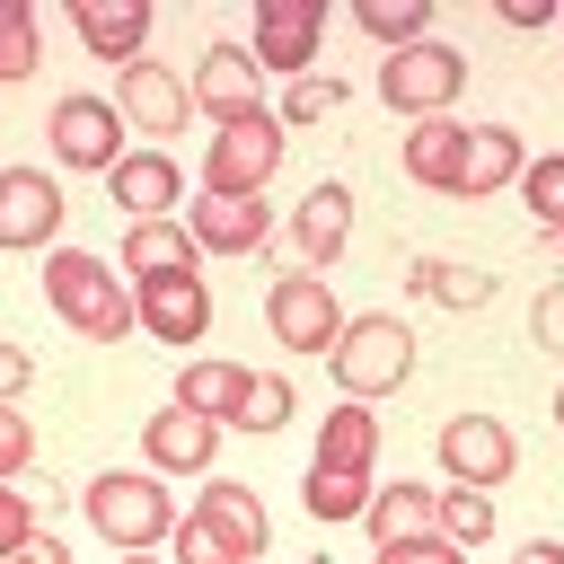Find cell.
I'll return each mask as SVG.
<instances>
[{"label": "cell", "mask_w": 564, "mask_h": 564, "mask_svg": "<svg viewBox=\"0 0 564 564\" xmlns=\"http://www.w3.org/2000/svg\"><path fill=\"white\" fill-rule=\"evenodd\" d=\"M79 502H88V529H97L115 555H150V546L176 538V520H185L159 467H97Z\"/></svg>", "instance_id": "cell-1"}, {"label": "cell", "mask_w": 564, "mask_h": 564, "mask_svg": "<svg viewBox=\"0 0 564 564\" xmlns=\"http://www.w3.org/2000/svg\"><path fill=\"white\" fill-rule=\"evenodd\" d=\"M44 300H53V317H62L70 335H88V344H123V335L141 326L132 282H115V264H106V256H79V247H53V256H44Z\"/></svg>", "instance_id": "cell-2"}, {"label": "cell", "mask_w": 564, "mask_h": 564, "mask_svg": "<svg viewBox=\"0 0 564 564\" xmlns=\"http://www.w3.org/2000/svg\"><path fill=\"white\" fill-rule=\"evenodd\" d=\"M326 370H335V388L344 397H361V405H379L388 388H405V370H414V335H405V317H344V335L326 344Z\"/></svg>", "instance_id": "cell-3"}, {"label": "cell", "mask_w": 564, "mask_h": 564, "mask_svg": "<svg viewBox=\"0 0 564 564\" xmlns=\"http://www.w3.org/2000/svg\"><path fill=\"white\" fill-rule=\"evenodd\" d=\"M282 115L264 106V115H238V123H212V150H203V194H229V203H247V194H264V176L282 167Z\"/></svg>", "instance_id": "cell-4"}, {"label": "cell", "mask_w": 564, "mask_h": 564, "mask_svg": "<svg viewBox=\"0 0 564 564\" xmlns=\"http://www.w3.org/2000/svg\"><path fill=\"white\" fill-rule=\"evenodd\" d=\"M458 88H467V53H458V44H441V35H423V44H405V53H388V62H379V97H388L405 123L449 115V106H458Z\"/></svg>", "instance_id": "cell-5"}, {"label": "cell", "mask_w": 564, "mask_h": 564, "mask_svg": "<svg viewBox=\"0 0 564 564\" xmlns=\"http://www.w3.org/2000/svg\"><path fill=\"white\" fill-rule=\"evenodd\" d=\"M44 132H53V159L79 167V176H115V159H123V115H115V97H62V106L44 115Z\"/></svg>", "instance_id": "cell-6"}, {"label": "cell", "mask_w": 564, "mask_h": 564, "mask_svg": "<svg viewBox=\"0 0 564 564\" xmlns=\"http://www.w3.org/2000/svg\"><path fill=\"white\" fill-rule=\"evenodd\" d=\"M432 449H441V476H449V485H476V494H494V485L520 467V441H511V423H494V414H449Z\"/></svg>", "instance_id": "cell-7"}, {"label": "cell", "mask_w": 564, "mask_h": 564, "mask_svg": "<svg viewBox=\"0 0 564 564\" xmlns=\"http://www.w3.org/2000/svg\"><path fill=\"white\" fill-rule=\"evenodd\" d=\"M317 35H326V9H317V0H256L247 53H256V70H282V88H291V79H308Z\"/></svg>", "instance_id": "cell-8"}, {"label": "cell", "mask_w": 564, "mask_h": 564, "mask_svg": "<svg viewBox=\"0 0 564 564\" xmlns=\"http://www.w3.org/2000/svg\"><path fill=\"white\" fill-rule=\"evenodd\" d=\"M264 326H273L282 352H326V344L344 335V308H335V291H326L317 273H282V282L264 291Z\"/></svg>", "instance_id": "cell-9"}, {"label": "cell", "mask_w": 564, "mask_h": 564, "mask_svg": "<svg viewBox=\"0 0 564 564\" xmlns=\"http://www.w3.org/2000/svg\"><path fill=\"white\" fill-rule=\"evenodd\" d=\"M115 115H123V132H150V141H167L185 115H194V88L167 70V62H132V70H115Z\"/></svg>", "instance_id": "cell-10"}, {"label": "cell", "mask_w": 564, "mask_h": 564, "mask_svg": "<svg viewBox=\"0 0 564 564\" xmlns=\"http://www.w3.org/2000/svg\"><path fill=\"white\" fill-rule=\"evenodd\" d=\"M132 308H141V335H159V344H176V352L212 335V282H203V273L132 282Z\"/></svg>", "instance_id": "cell-11"}, {"label": "cell", "mask_w": 564, "mask_h": 564, "mask_svg": "<svg viewBox=\"0 0 564 564\" xmlns=\"http://www.w3.org/2000/svg\"><path fill=\"white\" fill-rule=\"evenodd\" d=\"M194 106L212 123H238V115H264V70L247 44H203L194 53Z\"/></svg>", "instance_id": "cell-12"}, {"label": "cell", "mask_w": 564, "mask_h": 564, "mask_svg": "<svg viewBox=\"0 0 564 564\" xmlns=\"http://www.w3.org/2000/svg\"><path fill=\"white\" fill-rule=\"evenodd\" d=\"M53 229H62V185H53V167H0V256L53 247Z\"/></svg>", "instance_id": "cell-13"}, {"label": "cell", "mask_w": 564, "mask_h": 564, "mask_svg": "<svg viewBox=\"0 0 564 564\" xmlns=\"http://www.w3.org/2000/svg\"><path fill=\"white\" fill-rule=\"evenodd\" d=\"M70 26H79V44H88L97 62H115V70H132V62L150 53V0H70Z\"/></svg>", "instance_id": "cell-14"}, {"label": "cell", "mask_w": 564, "mask_h": 564, "mask_svg": "<svg viewBox=\"0 0 564 564\" xmlns=\"http://www.w3.org/2000/svg\"><path fill=\"white\" fill-rule=\"evenodd\" d=\"M212 449H220V423H203V414H185V405H159V414L141 423V458H150L159 476H212Z\"/></svg>", "instance_id": "cell-15"}, {"label": "cell", "mask_w": 564, "mask_h": 564, "mask_svg": "<svg viewBox=\"0 0 564 564\" xmlns=\"http://www.w3.org/2000/svg\"><path fill=\"white\" fill-rule=\"evenodd\" d=\"M185 229H194V247H212V256H256V247L273 238V212H264V194H247V203L203 194V203L185 212Z\"/></svg>", "instance_id": "cell-16"}, {"label": "cell", "mask_w": 564, "mask_h": 564, "mask_svg": "<svg viewBox=\"0 0 564 564\" xmlns=\"http://www.w3.org/2000/svg\"><path fill=\"white\" fill-rule=\"evenodd\" d=\"M291 238H300V256H308V273L317 264H335L344 247H352V185H308L300 194V212H291Z\"/></svg>", "instance_id": "cell-17"}, {"label": "cell", "mask_w": 564, "mask_h": 564, "mask_svg": "<svg viewBox=\"0 0 564 564\" xmlns=\"http://www.w3.org/2000/svg\"><path fill=\"white\" fill-rule=\"evenodd\" d=\"M458 167H467V123H458V115H423V123H405V176H414V185L458 194Z\"/></svg>", "instance_id": "cell-18"}, {"label": "cell", "mask_w": 564, "mask_h": 564, "mask_svg": "<svg viewBox=\"0 0 564 564\" xmlns=\"http://www.w3.org/2000/svg\"><path fill=\"white\" fill-rule=\"evenodd\" d=\"M520 167H529V150H520L511 123H467V167H458V194H467V203L520 185Z\"/></svg>", "instance_id": "cell-19"}, {"label": "cell", "mask_w": 564, "mask_h": 564, "mask_svg": "<svg viewBox=\"0 0 564 564\" xmlns=\"http://www.w3.org/2000/svg\"><path fill=\"white\" fill-rule=\"evenodd\" d=\"M106 185H115V212H132V220H167L176 212V159H159V150H123Z\"/></svg>", "instance_id": "cell-20"}, {"label": "cell", "mask_w": 564, "mask_h": 564, "mask_svg": "<svg viewBox=\"0 0 564 564\" xmlns=\"http://www.w3.org/2000/svg\"><path fill=\"white\" fill-rule=\"evenodd\" d=\"M194 229L185 220H132L123 229V273L132 282H159V273H194Z\"/></svg>", "instance_id": "cell-21"}, {"label": "cell", "mask_w": 564, "mask_h": 564, "mask_svg": "<svg viewBox=\"0 0 564 564\" xmlns=\"http://www.w3.org/2000/svg\"><path fill=\"white\" fill-rule=\"evenodd\" d=\"M247 379H256V370H238V361H185L167 405H185V414H203V423H220V432H229V423H238V397H247Z\"/></svg>", "instance_id": "cell-22"}, {"label": "cell", "mask_w": 564, "mask_h": 564, "mask_svg": "<svg viewBox=\"0 0 564 564\" xmlns=\"http://www.w3.org/2000/svg\"><path fill=\"white\" fill-rule=\"evenodd\" d=\"M405 291H423L432 308H494V273L485 264H458V256H414Z\"/></svg>", "instance_id": "cell-23"}, {"label": "cell", "mask_w": 564, "mask_h": 564, "mask_svg": "<svg viewBox=\"0 0 564 564\" xmlns=\"http://www.w3.org/2000/svg\"><path fill=\"white\" fill-rule=\"evenodd\" d=\"M194 511H203L220 538H238V555H247V564L264 555V502H256V485H238V476H212Z\"/></svg>", "instance_id": "cell-24"}, {"label": "cell", "mask_w": 564, "mask_h": 564, "mask_svg": "<svg viewBox=\"0 0 564 564\" xmlns=\"http://www.w3.org/2000/svg\"><path fill=\"white\" fill-rule=\"evenodd\" d=\"M379 458V414L361 397H335V414L317 423V467H370Z\"/></svg>", "instance_id": "cell-25"}, {"label": "cell", "mask_w": 564, "mask_h": 564, "mask_svg": "<svg viewBox=\"0 0 564 564\" xmlns=\"http://www.w3.org/2000/svg\"><path fill=\"white\" fill-rule=\"evenodd\" d=\"M370 546H397V538H432V494L423 485H379L370 511H361Z\"/></svg>", "instance_id": "cell-26"}, {"label": "cell", "mask_w": 564, "mask_h": 564, "mask_svg": "<svg viewBox=\"0 0 564 564\" xmlns=\"http://www.w3.org/2000/svg\"><path fill=\"white\" fill-rule=\"evenodd\" d=\"M370 467H308V485H300V502L317 511V520H361L370 511Z\"/></svg>", "instance_id": "cell-27"}, {"label": "cell", "mask_w": 564, "mask_h": 564, "mask_svg": "<svg viewBox=\"0 0 564 564\" xmlns=\"http://www.w3.org/2000/svg\"><path fill=\"white\" fill-rule=\"evenodd\" d=\"M352 26H361L370 44H388V53H405V44H423V35H432V0H361V9H352Z\"/></svg>", "instance_id": "cell-28"}, {"label": "cell", "mask_w": 564, "mask_h": 564, "mask_svg": "<svg viewBox=\"0 0 564 564\" xmlns=\"http://www.w3.org/2000/svg\"><path fill=\"white\" fill-rule=\"evenodd\" d=\"M432 538H449V546H485V538H494V494H476V485L432 494Z\"/></svg>", "instance_id": "cell-29"}, {"label": "cell", "mask_w": 564, "mask_h": 564, "mask_svg": "<svg viewBox=\"0 0 564 564\" xmlns=\"http://www.w3.org/2000/svg\"><path fill=\"white\" fill-rule=\"evenodd\" d=\"M520 203H529L538 238H564V150H546V159L520 167Z\"/></svg>", "instance_id": "cell-30"}, {"label": "cell", "mask_w": 564, "mask_h": 564, "mask_svg": "<svg viewBox=\"0 0 564 564\" xmlns=\"http://www.w3.org/2000/svg\"><path fill=\"white\" fill-rule=\"evenodd\" d=\"M282 423H291V379H282V370H256L229 432H282Z\"/></svg>", "instance_id": "cell-31"}, {"label": "cell", "mask_w": 564, "mask_h": 564, "mask_svg": "<svg viewBox=\"0 0 564 564\" xmlns=\"http://www.w3.org/2000/svg\"><path fill=\"white\" fill-rule=\"evenodd\" d=\"M167 564H247V555H238V538H220L203 511H185L176 538H167Z\"/></svg>", "instance_id": "cell-32"}, {"label": "cell", "mask_w": 564, "mask_h": 564, "mask_svg": "<svg viewBox=\"0 0 564 564\" xmlns=\"http://www.w3.org/2000/svg\"><path fill=\"white\" fill-rule=\"evenodd\" d=\"M0 79H35V9L0 0Z\"/></svg>", "instance_id": "cell-33"}, {"label": "cell", "mask_w": 564, "mask_h": 564, "mask_svg": "<svg viewBox=\"0 0 564 564\" xmlns=\"http://www.w3.org/2000/svg\"><path fill=\"white\" fill-rule=\"evenodd\" d=\"M335 106H344V79L308 70V79H291V88H282V132H300V123H317V115H335Z\"/></svg>", "instance_id": "cell-34"}, {"label": "cell", "mask_w": 564, "mask_h": 564, "mask_svg": "<svg viewBox=\"0 0 564 564\" xmlns=\"http://www.w3.org/2000/svg\"><path fill=\"white\" fill-rule=\"evenodd\" d=\"M26 467H35V423L18 405H0V485H18Z\"/></svg>", "instance_id": "cell-35"}, {"label": "cell", "mask_w": 564, "mask_h": 564, "mask_svg": "<svg viewBox=\"0 0 564 564\" xmlns=\"http://www.w3.org/2000/svg\"><path fill=\"white\" fill-rule=\"evenodd\" d=\"M370 564H467V546H449V538H397V546H379Z\"/></svg>", "instance_id": "cell-36"}, {"label": "cell", "mask_w": 564, "mask_h": 564, "mask_svg": "<svg viewBox=\"0 0 564 564\" xmlns=\"http://www.w3.org/2000/svg\"><path fill=\"white\" fill-rule=\"evenodd\" d=\"M26 538H35V494L0 485V555H9V546H26Z\"/></svg>", "instance_id": "cell-37"}, {"label": "cell", "mask_w": 564, "mask_h": 564, "mask_svg": "<svg viewBox=\"0 0 564 564\" xmlns=\"http://www.w3.org/2000/svg\"><path fill=\"white\" fill-rule=\"evenodd\" d=\"M529 335H538L546 352H564V282H546V291H538V308H529Z\"/></svg>", "instance_id": "cell-38"}, {"label": "cell", "mask_w": 564, "mask_h": 564, "mask_svg": "<svg viewBox=\"0 0 564 564\" xmlns=\"http://www.w3.org/2000/svg\"><path fill=\"white\" fill-rule=\"evenodd\" d=\"M26 388H35V352L26 344H0V405H18Z\"/></svg>", "instance_id": "cell-39"}, {"label": "cell", "mask_w": 564, "mask_h": 564, "mask_svg": "<svg viewBox=\"0 0 564 564\" xmlns=\"http://www.w3.org/2000/svg\"><path fill=\"white\" fill-rule=\"evenodd\" d=\"M0 564H70V546H62V538H44V529H35V538H26V546H9V555H0Z\"/></svg>", "instance_id": "cell-40"}, {"label": "cell", "mask_w": 564, "mask_h": 564, "mask_svg": "<svg viewBox=\"0 0 564 564\" xmlns=\"http://www.w3.org/2000/svg\"><path fill=\"white\" fill-rule=\"evenodd\" d=\"M511 564H564V538H529V546H511Z\"/></svg>", "instance_id": "cell-41"}, {"label": "cell", "mask_w": 564, "mask_h": 564, "mask_svg": "<svg viewBox=\"0 0 564 564\" xmlns=\"http://www.w3.org/2000/svg\"><path fill=\"white\" fill-rule=\"evenodd\" d=\"M502 18H511V26H546L555 9H546V0H502Z\"/></svg>", "instance_id": "cell-42"}, {"label": "cell", "mask_w": 564, "mask_h": 564, "mask_svg": "<svg viewBox=\"0 0 564 564\" xmlns=\"http://www.w3.org/2000/svg\"><path fill=\"white\" fill-rule=\"evenodd\" d=\"M546 256H555V264H564V238H546Z\"/></svg>", "instance_id": "cell-43"}, {"label": "cell", "mask_w": 564, "mask_h": 564, "mask_svg": "<svg viewBox=\"0 0 564 564\" xmlns=\"http://www.w3.org/2000/svg\"><path fill=\"white\" fill-rule=\"evenodd\" d=\"M555 432H564V388H555Z\"/></svg>", "instance_id": "cell-44"}, {"label": "cell", "mask_w": 564, "mask_h": 564, "mask_svg": "<svg viewBox=\"0 0 564 564\" xmlns=\"http://www.w3.org/2000/svg\"><path fill=\"white\" fill-rule=\"evenodd\" d=\"M123 564H150V555H123Z\"/></svg>", "instance_id": "cell-45"}]
</instances>
